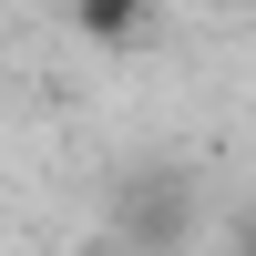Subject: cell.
I'll return each instance as SVG.
<instances>
[{
	"instance_id": "3",
	"label": "cell",
	"mask_w": 256,
	"mask_h": 256,
	"mask_svg": "<svg viewBox=\"0 0 256 256\" xmlns=\"http://www.w3.org/2000/svg\"><path fill=\"white\" fill-rule=\"evenodd\" d=\"M236 256H256V216H246V226H236Z\"/></svg>"
},
{
	"instance_id": "2",
	"label": "cell",
	"mask_w": 256,
	"mask_h": 256,
	"mask_svg": "<svg viewBox=\"0 0 256 256\" xmlns=\"http://www.w3.org/2000/svg\"><path fill=\"white\" fill-rule=\"evenodd\" d=\"M72 31L92 41V52H134V41L154 31V0H72Z\"/></svg>"
},
{
	"instance_id": "1",
	"label": "cell",
	"mask_w": 256,
	"mask_h": 256,
	"mask_svg": "<svg viewBox=\"0 0 256 256\" xmlns=\"http://www.w3.org/2000/svg\"><path fill=\"white\" fill-rule=\"evenodd\" d=\"M184 236H195V184L184 174H134L113 195V246L123 256H174Z\"/></svg>"
}]
</instances>
